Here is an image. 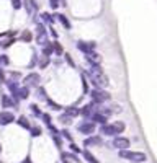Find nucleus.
I'll return each mask as SVG.
<instances>
[{
	"mask_svg": "<svg viewBox=\"0 0 157 163\" xmlns=\"http://www.w3.org/2000/svg\"><path fill=\"white\" fill-rule=\"evenodd\" d=\"M87 77H88L90 83H92L95 88H107L108 83H110V82H108V77L105 75V72L102 70L100 65L90 67V70L87 72Z\"/></svg>",
	"mask_w": 157,
	"mask_h": 163,
	"instance_id": "f257e3e1",
	"label": "nucleus"
},
{
	"mask_svg": "<svg viewBox=\"0 0 157 163\" xmlns=\"http://www.w3.org/2000/svg\"><path fill=\"white\" fill-rule=\"evenodd\" d=\"M120 157L134 163H142L147 160V155L144 152H133V150H120Z\"/></svg>",
	"mask_w": 157,
	"mask_h": 163,
	"instance_id": "f03ea898",
	"label": "nucleus"
},
{
	"mask_svg": "<svg viewBox=\"0 0 157 163\" xmlns=\"http://www.w3.org/2000/svg\"><path fill=\"white\" fill-rule=\"evenodd\" d=\"M90 98H92L93 103L100 104V103L108 101V100L111 98V95L108 93L105 88H95V90H92V92H90Z\"/></svg>",
	"mask_w": 157,
	"mask_h": 163,
	"instance_id": "7ed1b4c3",
	"label": "nucleus"
},
{
	"mask_svg": "<svg viewBox=\"0 0 157 163\" xmlns=\"http://www.w3.org/2000/svg\"><path fill=\"white\" fill-rule=\"evenodd\" d=\"M41 83V75L38 74V72H30L25 78H23V85H26V87L30 88H38Z\"/></svg>",
	"mask_w": 157,
	"mask_h": 163,
	"instance_id": "20e7f679",
	"label": "nucleus"
},
{
	"mask_svg": "<svg viewBox=\"0 0 157 163\" xmlns=\"http://www.w3.org/2000/svg\"><path fill=\"white\" fill-rule=\"evenodd\" d=\"M77 131L80 134H87V136H92V134L95 132V124L92 121H84V122H80L79 126H77Z\"/></svg>",
	"mask_w": 157,
	"mask_h": 163,
	"instance_id": "39448f33",
	"label": "nucleus"
},
{
	"mask_svg": "<svg viewBox=\"0 0 157 163\" xmlns=\"http://www.w3.org/2000/svg\"><path fill=\"white\" fill-rule=\"evenodd\" d=\"M15 121H17V118L12 111H7V109L0 111V126H8V124H12Z\"/></svg>",
	"mask_w": 157,
	"mask_h": 163,
	"instance_id": "423d86ee",
	"label": "nucleus"
},
{
	"mask_svg": "<svg viewBox=\"0 0 157 163\" xmlns=\"http://www.w3.org/2000/svg\"><path fill=\"white\" fill-rule=\"evenodd\" d=\"M129 145H131V142L126 137H115V140H113V147L118 148V150H128Z\"/></svg>",
	"mask_w": 157,
	"mask_h": 163,
	"instance_id": "0eeeda50",
	"label": "nucleus"
},
{
	"mask_svg": "<svg viewBox=\"0 0 157 163\" xmlns=\"http://www.w3.org/2000/svg\"><path fill=\"white\" fill-rule=\"evenodd\" d=\"M95 47H97L95 42H88V41H79L77 42V49L82 51L84 54H90V52H93Z\"/></svg>",
	"mask_w": 157,
	"mask_h": 163,
	"instance_id": "6e6552de",
	"label": "nucleus"
},
{
	"mask_svg": "<svg viewBox=\"0 0 157 163\" xmlns=\"http://www.w3.org/2000/svg\"><path fill=\"white\" fill-rule=\"evenodd\" d=\"M85 60H87L88 62V64L90 65H100V64H102V56H100L98 54V52H90V54H85Z\"/></svg>",
	"mask_w": 157,
	"mask_h": 163,
	"instance_id": "1a4fd4ad",
	"label": "nucleus"
},
{
	"mask_svg": "<svg viewBox=\"0 0 157 163\" xmlns=\"http://www.w3.org/2000/svg\"><path fill=\"white\" fill-rule=\"evenodd\" d=\"M102 143H103V139L100 136H90L84 140L85 147H97V145H102Z\"/></svg>",
	"mask_w": 157,
	"mask_h": 163,
	"instance_id": "9d476101",
	"label": "nucleus"
},
{
	"mask_svg": "<svg viewBox=\"0 0 157 163\" xmlns=\"http://www.w3.org/2000/svg\"><path fill=\"white\" fill-rule=\"evenodd\" d=\"M0 103H2V108H18V104L13 101V98L10 95H2Z\"/></svg>",
	"mask_w": 157,
	"mask_h": 163,
	"instance_id": "9b49d317",
	"label": "nucleus"
},
{
	"mask_svg": "<svg viewBox=\"0 0 157 163\" xmlns=\"http://www.w3.org/2000/svg\"><path fill=\"white\" fill-rule=\"evenodd\" d=\"M25 8L28 12V15H35L36 10H38V3L35 0H25Z\"/></svg>",
	"mask_w": 157,
	"mask_h": 163,
	"instance_id": "f8f14e48",
	"label": "nucleus"
},
{
	"mask_svg": "<svg viewBox=\"0 0 157 163\" xmlns=\"http://www.w3.org/2000/svg\"><path fill=\"white\" fill-rule=\"evenodd\" d=\"M100 132L105 134V136H108V137H115V129H113V124H103V126L100 127Z\"/></svg>",
	"mask_w": 157,
	"mask_h": 163,
	"instance_id": "ddd939ff",
	"label": "nucleus"
},
{
	"mask_svg": "<svg viewBox=\"0 0 157 163\" xmlns=\"http://www.w3.org/2000/svg\"><path fill=\"white\" fill-rule=\"evenodd\" d=\"M92 121H95V122H98V124H107V121H108V118L105 116V114H102V113H98V111H95L93 113V116H92Z\"/></svg>",
	"mask_w": 157,
	"mask_h": 163,
	"instance_id": "4468645a",
	"label": "nucleus"
},
{
	"mask_svg": "<svg viewBox=\"0 0 157 163\" xmlns=\"http://www.w3.org/2000/svg\"><path fill=\"white\" fill-rule=\"evenodd\" d=\"M54 16H56V20H58L61 25L65 28V30H70V28H72V25H70V21L67 20V16H65V15H59V13H58V15H54Z\"/></svg>",
	"mask_w": 157,
	"mask_h": 163,
	"instance_id": "2eb2a0df",
	"label": "nucleus"
},
{
	"mask_svg": "<svg viewBox=\"0 0 157 163\" xmlns=\"http://www.w3.org/2000/svg\"><path fill=\"white\" fill-rule=\"evenodd\" d=\"M30 87H26V85H21L20 90H18V96H20V100H28L30 98Z\"/></svg>",
	"mask_w": 157,
	"mask_h": 163,
	"instance_id": "dca6fc26",
	"label": "nucleus"
},
{
	"mask_svg": "<svg viewBox=\"0 0 157 163\" xmlns=\"http://www.w3.org/2000/svg\"><path fill=\"white\" fill-rule=\"evenodd\" d=\"M15 122H17L20 127H23V129H28V131L31 129V124H30V121H28V118H26V116H20Z\"/></svg>",
	"mask_w": 157,
	"mask_h": 163,
	"instance_id": "f3484780",
	"label": "nucleus"
},
{
	"mask_svg": "<svg viewBox=\"0 0 157 163\" xmlns=\"http://www.w3.org/2000/svg\"><path fill=\"white\" fill-rule=\"evenodd\" d=\"M113 129H115V136H118V134L125 132L126 126H125V122H123V121H116V122H113Z\"/></svg>",
	"mask_w": 157,
	"mask_h": 163,
	"instance_id": "a211bd4d",
	"label": "nucleus"
},
{
	"mask_svg": "<svg viewBox=\"0 0 157 163\" xmlns=\"http://www.w3.org/2000/svg\"><path fill=\"white\" fill-rule=\"evenodd\" d=\"M49 62H51V59L47 56H43L41 54V57L38 59V69H46L47 65H49Z\"/></svg>",
	"mask_w": 157,
	"mask_h": 163,
	"instance_id": "6ab92c4d",
	"label": "nucleus"
},
{
	"mask_svg": "<svg viewBox=\"0 0 157 163\" xmlns=\"http://www.w3.org/2000/svg\"><path fill=\"white\" fill-rule=\"evenodd\" d=\"M72 119H74V118H70L69 114L62 113V114L59 116V122H61V124H64V126H69V124H72Z\"/></svg>",
	"mask_w": 157,
	"mask_h": 163,
	"instance_id": "aec40b11",
	"label": "nucleus"
},
{
	"mask_svg": "<svg viewBox=\"0 0 157 163\" xmlns=\"http://www.w3.org/2000/svg\"><path fill=\"white\" fill-rule=\"evenodd\" d=\"M75 160H77V158H75V155H72V153H62V155H61V161L62 163H72Z\"/></svg>",
	"mask_w": 157,
	"mask_h": 163,
	"instance_id": "412c9836",
	"label": "nucleus"
},
{
	"mask_svg": "<svg viewBox=\"0 0 157 163\" xmlns=\"http://www.w3.org/2000/svg\"><path fill=\"white\" fill-rule=\"evenodd\" d=\"M52 54H54V47H52V42H47V44L43 47V56L51 57Z\"/></svg>",
	"mask_w": 157,
	"mask_h": 163,
	"instance_id": "4be33fe9",
	"label": "nucleus"
},
{
	"mask_svg": "<svg viewBox=\"0 0 157 163\" xmlns=\"http://www.w3.org/2000/svg\"><path fill=\"white\" fill-rule=\"evenodd\" d=\"M20 39L23 41V42H31L33 41V34H31V31H28V30H25L20 34Z\"/></svg>",
	"mask_w": 157,
	"mask_h": 163,
	"instance_id": "5701e85b",
	"label": "nucleus"
},
{
	"mask_svg": "<svg viewBox=\"0 0 157 163\" xmlns=\"http://www.w3.org/2000/svg\"><path fill=\"white\" fill-rule=\"evenodd\" d=\"M65 114H69L70 118H75L80 114V109L75 108V106H69V108H65Z\"/></svg>",
	"mask_w": 157,
	"mask_h": 163,
	"instance_id": "b1692460",
	"label": "nucleus"
},
{
	"mask_svg": "<svg viewBox=\"0 0 157 163\" xmlns=\"http://www.w3.org/2000/svg\"><path fill=\"white\" fill-rule=\"evenodd\" d=\"M84 158H85V160H87L88 163H100V161L97 160V157L92 155V153H90L88 150H84Z\"/></svg>",
	"mask_w": 157,
	"mask_h": 163,
	"instance_id": "393cba45",
	"label": "nucleus"
},
{
	"mask_svg": "<svg viewBox=\"0 0 157 163\" xmlns=\"http://www.w3.org/2000/svg\"><path fill=\"white\" fill-rule=\"evenodd\" d=\"M52 47H54V54L56 56H64V49H62V46H61L58 41H52Z\"/></svg>",
	"mask_w": 157,
	"mask_h": 163,
	"instance_id": "a878e982",
	"label": "nucleus"
},
{
	"mask_svg": "<svg viewBox=\"0 0 157 163\" xmlns=\"http://www.w3.org/2000/svg\"><path fill=\"white\" fill-rule=\"evenodd\" d=\"M0 65L2 67H8L10 65V57L7 54H0Z\"/></svg>",
	"mask_w": 157,
	"mask_h": 163,
	"instance_id": "bb28decb",
	"label": "nucleus"
},
{
	"mask_svg": "<svg viewBox=\"0 0 157 163\" xmlns=\"http://www.w3.org/2000/svg\"><path fill=\"white\" fill-rule=\"evenodd\" d=\"M46 103L49 104V106H51V109H54V111H61V109H62V106H61V104H58L56 101H52L51 98H47V100H46Z\"/></svg>",
	"mask_w": 157,
	"mask_h": 163,
	"instance_id": "cd10ccee",
	"label": "nucleus"
},
{
	"mask_svg": "<svg viewBox=\"0 0 157 163\" xmlns=\"http://www.w3.org/2000/svg\"><path fill=\"white\" fill-rule=\"evenodd\" d=\"M30 109H31V113L35 114L36 118H41V116H43V113H41V109H39L38 104H30Z\"/></svg>",
	"mask_w": 157,
	"mask_h": 163,
	"instance_id": "c85d7f7f",
	"label": "nucleus"
},
{
	"mask_svg": "<svg viewBox=\"0 0 157 163\" xmlns=\"http://www.w3.org/2000/svg\"><path fill=\"white\" fill-rule=\"evenodd\" d=\"M36 93H38V98H41V100H44V101H46V100H47V95H46V90H44V88H43V87H41V85H39V87H38V88H36Z\"/></svg>",
	"mask_w": 157,
	"mask_h": 163,
	"instance_id": "c756f323",
	"label": "nucleus"
},
{
	"mask_svg": "<svg viewBox=\"0 0 157 163\" xmlns=\"http://www.w3.org/2000/svg\"><path fill=\"white\" fill-rule=\"evenodd\" d=\"M41 18H43V21H46V23H51V25L56 21V18H54V16H51L49 13H46V12H44V13H41Z\"/></svg>",
	"mask_w": 157,
	"mask_h": 163,
	"instance_id": "7c9ffc66",
	"label": "nucleus"
},
{
	"mask_svg": "<svg viewBox=\"0 0 157 163\" xmlns=\"http://www.w3.org/2000/svg\"><path fill=\"white\" fill-rule=\"evenodd\" d=\"M30 132H31V136H33V137H39L41 134H43V131H41V127H39V126H33V127L30 129Z\"/></svg>",
	"mask_w": 157,
	"mask_h": 163,
	"instance_id": "2f4dec72",
	"label": "nucleus"
},
{
	"mask_svg": "<svg viewBox=\"0 0 157 163\" xmlns=\"http://www.w3.org/2000/svg\"><path fill=\"white\" fill-rule=\"evenodd\" d=\"M38 34H47L44 25H41V23H38V25H36V36Z\"/></svg>",
	"mask_w": 157,
	"mask_h": 163,
	"instance_id": "473e14b6",
	"label": "nucleus"
},
{
	"mask_svg": "<svg viewBox=\"0 0 157 163\" xmlns=\"http://www.w3.org/2000/svg\"><path fill=\"white\" fill-rule=\"evenodd\" d=\"M59 134H61V132H59ZM59 134H51V137H52V140L56 142V145H58V147H62V140H61Z\"/></svg>",
	"mask_w": 157,
	"mask_h": 163,
	"instance_id": "72a5a7b5",
	"label": "nucleus"
},
{
	"mask_svg": "<svg viewBox=\"0 0 157 163\" xmlns=\"http://www.w3.org/2000/svg\"><path fill=\"white\" fill-rule=\"evenodd\" d=\"M12 7L15 8V10H20L23 7V0H12Z\"/></svg>",
	"mask_w": 157,
	"mask_h": 163,
	"instance_id": "f704fd0d",
	"label": "nucleus"
},
{
	"mask_svg": "<svg viewBox=\"0 0 157 163\" xmlns=\"http://www.w3.org/2000/svg\"><path fill=\"white\" fill-rule=\"evenodd\" d=\"M61 134H62L64 139H67L69 142H72V136H70V132L67 131V129H62V131H61Z\"/></svg>",
	"mask_w": 157,
	"mask_h": 163,
	"instance_id": "c9c22d12",
	"label": "nucleus"
},
{
	"mask_svg": "<svg viewBox=\"0 0 157 163\" xmlns=\"http://www.w3.org/2000/svg\"><path fill=\"white\" fill-rule=\"evenodd\" d=\"M61 5V0H49V7L52 8V10H56Z\"/></svg>",
	"mask_w": 157,
	"mask_h": 163,
	"instance_id": "e433bc0d",
	"label": "nucleus"
},
{
	"mask_svg": "<svg viewBox=\"0 0 157 163\" xmlns=\"http://www.w3.org/2000/svg\"><path fill=\"white\" fill-rule=\"evenodd\" d=\"M64 59H65V62H67L70 67H75V64H74V60H72V57H70V54L65 52V54H64Z\"/></svg>",
	"mask_w": 157,
	"mask_h": 163,
	"instance_id": "4c0bfd02",
	"label": "nucleus"
},
{
	"mask_svg": "<svg viewBox=\"0 0 157 163\" xmlns=\"http://www.w3.org/2000/svg\"><path fill=\"white\" fill-rule=\"evenodd\" d=\"M41 119H43V122H44L46 126H47V124H51V116H49V114H47V113H43Z\"/></svg>",
	"mask_w": 157,
	"mask_h": 163,
	"instance_id": "58836bf2",
	"label": "nucleus"
},
{
	"mask_svg": "<svg viewBox=\"0 0 157 163\" xmlns=\"http://www.w3.org/2000/svg\"><path fill=\"white\" fill-rule=\"evenodd\" d=\"M5 80H7V77H5V70H3V67L0 65V82H2V83H5Z\"/></svg>",
	"mask_w": 157,
	"mask_h": 163,
	"instance_id": "ea45409f",
	"label": "nucleus"
},
{
	"mask_svg": "<svg viewBox=\"0 0 157 163\" xmlns=\"http://www.w3.org/2000/svg\"><path fill=\"white\" fill-rule=\"evenodd\" d=\"M35 65H38V56H36V54H33V57H31V62H30V69H33Z\"/></svg>",
	"mask_w": 157,
	"mask_h": 163,
	"instance_id": "a19ab883",
	"label": "nucleus"
},
{
	"mask_svg": "<svg viewBox=\"0 0 157 163\" xmlns=\"http://www.w3.org/2000/svg\"><path fill=\"white\" fill-rule=\"evenodd\" d=\"M82 88H84V92H85V93L88 92V82L85 80V77H84V75H82Z\"/></svg>",
	"mask_w": 157,
	"mask_h": 163,
	"instance_id": "79ce46f5",
	"label": "nucleus"
},
{
	"mask_svg": "<svg viewBox=\"0 0 157 163\" xmlns=\"http://www.w3.org/2000/svg\"><path fill=\"white\" fill-rule=\"evenodd\" d=\"M13 42H15V39H8V41H5V42H2V47H3V49H7V47H10Z\"/></svg>",
	"mask_w": 157,
	"mask_h": 163,
	"instance_id": "37998d69",
	"label": "nucleus"
},
{
	"mask_svg": "<svg viewBox=\"0 0 157 163\" xmlns=\"http://www.w3.org/2000/svg\"><path fill=\"white\" fill-rule=\"evenodd\" d=\"M70 150H72L74 153H80L82 150H80V148L77 147V145H74V143H70Z\"/></svg>",
	"mask_w": 157,
	"mask_h": 163,
	"instance_id": "c03bdc74",
	"label": "nucleus"
},
{
	"mask_svg": "<svg viewBox=\"0 0 157 163\" xmlns=\"http://www.w3.org/2000/svg\"><path fill=\"white\" fill-rule=\"evenodd\" d=\"M49 30H51V31H49V33H51V36L58 38V33H56V31H54V28H49Z\"/></svg>",
	"mask_w": 157,
	"mask_h": 163,
	"instance_id": "a18cd8bd",
	"label": "nucleus"
},
{
	"mask_svg": "<svg viewBox=\"0 0 157 163\" xmlns=\"http://www.w3.org/2000/svg\"><path fill=\"white\" fill-rule=\"evenodd\" d=\"M21 163H31V160H30V158H25V160H23Z\"/></svg>",
	"mask_w": 157,
	"mask_h": 163,
	"instance_id": "49530a36",
	"label": "nucleus"
},
{
	"mask_svg": "<svg viewBox=\"0 0 157 163\" xmlns=\"http://www.w3.org/2000/svg\"><path fill=\"white\" fill-rule=\"evenodd\" d=\"M0 152H2V145H0Z\"/></svg>",
	"mask_w": 157,
	"mask_h": 163,
	"instance_id": "de8ad7c7",
	"label": "nucleus"
},
{
	"mask_svg": "<svg viewBox=\"0 0 157 163\" xmlns=\"http://www.w3.org/2000/svg\"><path fill=\"white\" fill-rule=\"evenodd\" d=\"M0 47H2V42H0Z\"/></svg>",
	"mask_w": 157,
	"mask_h": 163,
	"instance_id": "09e8293b",
	"label": "nucleus"
}]
</instances>
